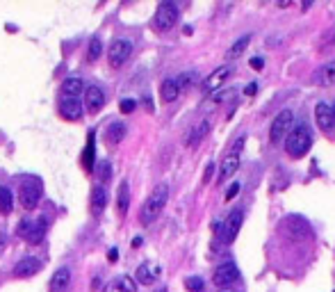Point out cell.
I'll return each instance as SVG.
<instances>
[{
    "label": "cell",
    "mask_w": 335,
    "mask_h": 292,
    "mask_svg": "<svg viewBox=\"0 0 335 292\" xmlns=\"http://www.w3.org/2000/svg\"><path fill=\"white\" fill-rule=\"evenodd\" d=\"M167 201H169V185L158 183L153 187V192L148 194V199L144 201L142 210H139V222H142L144 226H151V224L160 217V213L164 210Z\"/></svg>",
    "instance_id": "obj_1"
},
{
    "label": "cell",
    "mask_w": 335,
    "mask_h": 292,
    "mask_svg": "<svg viewBox=\"0 0 335 292\" xmlns=\"http://www.w3.org/2000/svg\"><path fill=\"white\" fill-rule=\"evenodd\" d=\"M310 146H312V133L303 124L292 128V133L285 139V151L290 158H303L310 151Z\"/></svg>",
    "instance_id": "obj_2"
},
{
    "label": "cell",
    "mask_w": 335,
    "mask_h": 292,
    "mask_svg": "<svg viewBox=\"0 0 335 292\" xmlns=\"http://www.w3.org/2000/svg\"><path fill=\"white\" fill-rule=\"evenodd\" d=\"M292 128H294V114H292V110H281V112L276 114V119L271 121L269 142L278 144L281 139H285L287 135L292 133Z\"/></svg>",
    "instance_id": "obj_3"
},
{
    "label": "cell",
    "mask_w": 335,
    "mask_h": 292,
    "mask_svg": "<svg viewBox=\"0 0 335 292\" xmlns=\"http://www.w3.org/2000/svg\"><path fill=\"white\" fill-rule=\"evenodd\" d=\"M176 21H178V7L173 3H160L158 12H155V19H153L155 28L160 32H167L176 25Z\"/></svg>",
    "instance_id": "obj_4"
},
{
    "label": "cell",
    "mask_w": 335,
    "mask_h": 292,
    "mask_svg": "<svg viewBox=\"0 0 335 292\" xmlns=\"http://www.w3.org/2000/svg\"><path fill=\"white\" fill-rule=\"evenodd\" d=\"M41 201V185L35 180H25L19 187V203L23 206V210H35Z\"/></svg>",
    "instance_id": "obj_5"
},
{
    "label": "cell",
    "mask_w": 335,
    "mask_h": 292,
    "mask_svg": "<svg viewBox=\"0 0 335 292\" xmlns=\"http://www.w3.org/2000/svg\"><path fill=\"white\" fill-rule=\"evenodd\" d=\"M130 55H133V41L130 39H114L112 44H109V50H107L109 66H121Z\"/></svg>",
    "instance_id": "obj_6"
},
{
    "label": "cell",
    "mask_w": 335,
    "mask_h": 292,
    "mask_svg": "<svg viewBox=\"0 0 335 292\" xmlns=\"http://www.w3.org/2000/svg\"><path fill=\"white\" fill-rule=\"evenodd\" d=\"M212 281H214L217 287H228L240 281V269H237L235 262H221L212 274Z\"/></svg>",
    "instance_id": "obj_7"
},
{
    "label": "cell",
    "mask_w": 335,
    "mask_h": 292,
    "mask_svg": "<svg viewBox=\"0 0 335 292\" xmlns=\"http://www.w3.org/2000/svg\"><path fill=\"white\" fill-rule=\"evenodd\" d=\"M285 231H287V235L294 238V240H310L312 238L310 224H308L303 217H296V215H292V217L285 219Z\"/></svg>",
    "instance_id": "obj_8"
},
{
    "label": "cell",
    "mask_w": 335,
    "mask_h": 292,
    "mask_svg": "<svg viewBox=\"0 0 335 292\" xmlns=\"http://www.w3.org/2000/svg\"><path fill=\"white\" fill-rule=\"evenodd\" d=\"M233 66L231 64H224L219 66V69H214L210 75L205 78V82H203V89L207 91V94H212V91H219L224 87V82L228 80V75H231Z\"/></svg>",
    "instance_id": "obj_9"
},
{
    "label": "cell",
    "mask_w": 335,
    "mask_h": 292,
    "mask_svg": "<svg viewBox=\"0 0 335 292\" xmlns=\"http://www.w3.org/2000/svg\"><path fill=\"white\" fill-rule=\"evenodd\" d=\"M315 121H317V128H321L324 133H328V130H333L335 126V110L330 108L328 103H317L315 105Z\"/></svg>",
    "instance_id": "obj_10"
},
{
    "label": "cell",
    "mask_w": 335,
    "mask_h": 292,
    "mask_svg": "<svg viewBox=\"0 0 335 292\" xmlns=\"http://www.w3.org/2000/svg\"><path fill=\"white\" fill-rule=\"evenodd\" d=\"M59 114L69 121H78L82 117V101L71 99V96H62V101H59Z\"/></svg>",
    "instance_id": "obj_11"
},
{
    "label": "cell",
    "mask_w": 335,
    "mask_h": 292,
    "mask_svg": "<svg viewBox=\"0 0 335 292\" xmlns=\"http://www.w3.org/2000/svg\"><path fill=\"white\" fill-rule=\"evenodd\" d=\"M242 219H244V215H242L240 208L231 210V215L226 217V224H224V242L231 244L233 240L237 238V233H240V228H242Z\"/></svg>",
    "instance_id": "obj_12"
},
{
    "label": "cell",
    "mask_w": 335,
    "mask_h": 292,
    "mask_svg": "<svg viewBox=\"0 0 335 292\" xmlns=\"http://www.w3.org/2000/svg\"><path fill=\"white\" fill-rule=\"evenodd\" d=\"M103 105H105V94H103V89L100 87H87L84 89V108L89 110L91 114H96V112H100L103 110Z\"/></svg>",
    "instance_id": "obj_13"
},
{
    "label": "cell",
    "mask_w": 335,
    "mask_h": 292,
    "mask_svg": "<svg viewBox=\"0 0 335 292\" xmlns=\"http://www.w3.org/2000/svg\"><path fill=\"white\" fill-rule=\"evenodd\" d=\"M41 269V260L39 258H35V256H25L23 260H19L16 262V267H14V274L16 276H35L37 272Z\"/></svg>",
    "instance_id": "obj_14"
},
{
    "label": "cell",
    "mask_w": 335,
    "mask_h": 292,
    "mask_svg": "<svg viewBox=\"0 0 335 292\" xmlns=\"http://www.w3.org/2000/svg\"><path fill=\"white\" fill-rule=\"evenodd\" d=\"M158 272H160L158 265H153V262H142L137 267V272H135V281L142 283V285H153L155 278H158Z\"/></svg>",
    "instance_id": "obj_15"
},
{
    "label": "cell",
    "mask_w": 335,
    "mask_h": 292,
    "mask_svg": "<svg viewBox=\"0 0 335 292\" xmlns=\"http://www.w3.org/2000/svg\"><path fill=\"white\" fill-rule=\"evenodd\" d=\"M103 292H137V281L128 274H124V276H117L114 281H109L103 287Z\"/></svg>",
    "instance_id": "obj_16"
},
{
    "label": "cell",
    "mask_w": 335,
    "mask_h": 292,
    "mask_svg": "<svg viewBox=\"0 0 335 292\" xmlns=\"http://www.w3.org/2000/svg\"><path fill=\"white\" fill-rule=\"evenodd\" d=\"M237 169H240V153H235V151H231V153L224 158V162H221V169H219V180H228V178H233L237 173Z\"/></svg>",
    "instance_id": "obj_17"
},
{
    "label": "cell",
    "mask_w": 335,
    "mask_h": 292,
    "mask_svg": "<svg viewBox=\"0 0 335 292\" xmlns=\"http://www.w3.org/2000/svg\"><path fill=\"white\" fill-rule=\"evenodd\" d=\"M178 96H180V84H178L176 78H167L160 84V99H162V103H173Z\"/></svg>",
    "instance_id": "obj_18"
},
{
    "label": "cell",
    "mask_w": 335,
    "mask_h": 292,
    "mask_svg": "<svg viewBox=\"0 0 335 292\" xmlns=\"http://www.w3.org/2000/svg\"><path fill=\"white\" fill-rule=\"evenodd\" d=\"M46 228H48V219L37 217L35 222H32V228H30L25 242H28V244H39L41 240H44V235H46Z\"/></svg>",
    "instance_id": "obj_19"
},
{
    "label": "cell",
    "mask_w": 335,
    "mask_h": 292,
    "mask_svg": "<svg viewBox=\"0 0 335 292\" xmlns=\"http://www.w3.org/2000/svg\"><path fill=\"white\" fill-rule=\"evenodd\" d=\"M69 283H71V269L59 267L50 278V292H64L69 287Z\"/></svg>",
    "instance_id": "obj_20"
},
{
    "label": "cell",
    "mask_w": 335,
    "mask_h": 292,
    "mask_svg": "<svg viewBox=\"0 0 335 292\" xmlns=\"http://www.w3.org/2000/svg\"><path fill=\"white\" fill-rule=\"evenodd\" d=\"M124 137H126V126L121 124V121L109 124L107 130H105V142H107L109 146H117L119 142H124Z\"/></svg>",
    "instance_id": "obj_21"
},
{
    "label": "cell",
    "mask_w": 335,
    "mask_h": 292,
    "mask_svg": "<svg viewBox=\"0 0 335 292\" xmlns=\"http://www.w3.org/2000/svg\"><path fill=\"white\" fill-rule=\"evenodd\" d=\"M80 94H84V82L82 78H66L62 82V96H71V99H78Z\"/></svg>",
    "instance_id": "obj_22"
},
{
    "label": "cell",
    "mask_w": 335,
    "mask_h": 292,
    "mask_svg": "<svg viewBox=\"0 0 335 292\" xmlns=\"http://www.w3.org/2000/svg\"><path fill=\"white\" fill-rule=\"evenodd\" d=\"M117 208H119V215L126 217L128 215V208H130V187L128 183H121L117 189Z\"/></svg>",
    "instance_id": "obj_23"
},
{
    "label": "cell",
    "mask_w": 335,
    "mask_h": 292,
    "mask_svg": "<svg viewBox=\"0 0 335 292\" xmlns=\"http://www.w3.org/2000/svg\"><path fill=\"white\" fill-rule=\"evenodd\" d=\"M105 206H107V192H105L103 185H98V187H94V192H91V213L100 215L105 210Z\"/></svg>",
    "instance_id": "obj_24"
},
{
    "label": "cell",
    "mask_w": 335,
    "mask_h": 292,
    "mask_svg": "<svg viewBox=\"0 0 335 292\" xmlns=\"http://www.w3.org/2000/svg\"><path fill=\"white\" fill-rule=\"evenodd\" d=\"M14 210V194L10 187L0 185V215H10Z\"/></svg>",
    "instance_id": "obj_25"
},
{
    "label": "cell",
    "mask_w": 335,
    "mask_h": 292,
    "mask_svg": "<svg viewBox=\"0 0 335 292\" xmlns=\"http://www.w3.org/2000/svg\"><path fill=\"white\" fill-rule=\"evenodd\" d=\"M207 130H210V121H207V119H203L201 124L196 126V128H192V133H189V137L185 139V142H187V146H196V144L201 142V139L207 135Z\"/></svg>",
    "instance_id": "obj_26"
},
{
    "label": "cell",
    "mask_w": 335,
    "mask_h": 292,
    "mask_svg": "<svg viewBox=\"0 0 335 292\" xmlns=\"http://www.w3.org/2000/svg\"><path fill=\"white\" fill-rule=\"evenodd\" d=\"M249 44H251V35H244V37H240V39H237L235 44H233L231 48H228L226 57H228V60H237V57H240V55H242V53H244V50L249 48Z\"/></svg>",
    "instance_id": "obj_27"
},
{
    "label": "cell",
    "mask_w": 335,
    "mask_h": 292,
    "mask_svg": "<svg viewBox=\"0 0 335 292\" xmlns=\"http://www.w3.org/2000/svg\"><path fill=\"white\" fill-rule=\"evenodd\" d=\"M330 80H335V60L326 62V64L317 71V82H330Z\"/></svg>",
    "instance_id": "obj_28"
},
{
    "label": "cell",
    "mask_w": 335,
    "mask_h": 292,
    "mask_svg": "<svg viewBox=\"0 0 335 292\" xmlns=\"http://www.w3.org/2000/svg\"><path fill=\"white\" fill-rule=\"evenodd\" d=\"M100 53H103V41H100V37H94V39L89 41V62H96L100 57Z\"/></svg>",
    "instance_id": "obj_29"
},
{
    "label": "cell",
    "mask_w": 335,
    "mask_h": 292,
    "mask_svg": "<svg viewBox=\"0 0 335 292\" xmlns=\"http://www.w3.org/2000/svg\"><path fill=\"white\" fill-rule=\"evenodd\" d=\"M185 287H187V292H203L205 283H203L201 276H189L187 281H185Z\"/></svg>",
    "instance_id": "obj_30"
},
{
    "label": "cell",
    "mask_w": 335,
    "mask_h": 292,
    "mask_svg": "<svg viewBox=\"0 0 335 292\" xmlns=\"http://www.w3.org/2000/svg\"><path fill=\"white\" fill-rule=\"evenodd\" d=\"M178 84H180V91L185 89V87H192L194 84V80H196V73L194 71H189V73H182V75H178Z\"/></svg>",
    "instance_id": "obj_31"
},
{
    "label": "cell",
    "mask_w": 335,
    "mask_h": 292,
    "mask_svg": "<svg viewBox=\"0 0 335 292\" xmlns=\"http://www.w3.org/2000/svg\"><path fill=\"white\" fill-rule=\"evenodd\" d=\"M119 110H121L124 114L135 112V110H137V101H135V99H124L121 103H119Z\"/></svg>",
    "instance_id": "obj_32"
},
{
    "label": "cell",
    "mask_w": 335,
    "mask_h": 292,
    "mask_svg": "<svg viewBox=\"0 0 335 292\" xmlns=\"http://www.w3.org/2000/svg\"><path fill=\"white\" fill-rule=\"evenodd\" d=\"M109 173H112V171H109V162L105 160V162L98 164V178L105 183V180H109Z\"/></svg>",
    "instance_id": "obj_33"
},
{
    "label": "cell",
    "mask_w": 335,
    "mask_h": 292,
    "mask_svg": "<svg viewBox=\"0 0 335 292\" xmlns=\"http://www.w3.org/2000/svg\"><path fill=\"white\" fill-rule=\"evenodd\" d=\"M32 222H35V219H23V222L19 224V235H21V238H28L30 228H32Z\"/></svg>",
    "instance_id": "obj_34"
},
{
    "label": "cell",
    "mask_w": 335,
    "mask_h": 292,
    "mask_svg": "<svg viewBox=\"0 0 335 292\" xmlns=\"http://www.w3.org/2000/svg\"><path fill=\"white\" fill-rule=\"evenodd\" d=\"M237 192H240V183H233L231 187H228V192H226V201H233V199L237 197Z\"/></svg>",
    "instance_id": "obj_35"
},
{
    "label": "cell",
    "mask_w": 335,
    "mask_h": 292,
    "mask_svg": "<svg viewBox=\"0 0 335 292\" xmlns=\"http://www.w3.org/2000/svg\"><path fill=\"white\" fill-rule=\"evenodd\" d=\"M249 64H251V69L260 71L262 66H265V60H262V57H251V62H249Z\"/></svg>",
    "instance_id": "obj_36"
},
{
    "label": "cell",
    "mask_w": 335,
    "mask_h": 292,
    "mask_svg": "<svg viewBox=\"0 0 335 292\" xmlns=\"http://www.w3.org/2000/svg\"><path fill=\"white\" fill-rule=\"evenodd\" d=\"M212 169H214V164H207L205 173H203V180H205V183H210V178H212Z\"/></svg>",
    "instance_id": "obj_37"
},
{
    "label": "cell",
    "mask_w": 335,
    "mask_h": 292,
    "mask_svg": "<svg viewBox=\"0 0 335 292\" xmlns=\"http://www.w3.org/2000/svg\"><path fill=\"white\" fill-rule=\"evenodd\" d=\"M107 260L109 262H117L119 260V251H117V249H109V251H107Z\"/></svg>",
    "instance_id": "obj_38"
},
{
    "label": "cell",
    "mask_w": 335,
    "mask_h": 292,
    "mask_svg": "<svg viewBox=\"0 0 335 292\" xmlns=\"http://www.w3.org/2000/svg\"><path fill=\"white\" fill-rule=\"evenodd\" d=\"M256 89H258V84L251 82V84L247 87V91H244V94H247V96H253V94H256Z\"/></svg>",
    "instance_id": "obj_39"
},
{
    "label": "cell",
    "mask_w": 335,
    "mask_h": 292,
    "mask_svg": "<svg viewBox=\"0 0 335 292\" xmlns=\"http://www.w3.org/2000/svg\"><path fill=\"white\" fill-rule=\"evenodd\" d=\"M158 292H167V290H164V287H160V290H158Z\"/></svg>",
    "instance_id": "obj_40"
},
{
    "label": "cell",
    "mask_w": 335,
    "mask_h": 292,
    "mask_svg": "<svg viewBox=\"0 0 335 292\" xmlns=\"http://www.w3.org/2000/svg\"><path fill=\"white\" fill-rule=\"evenodd\" d=\"M226 292H235V290H226Z\"/></svg>",
    "instance_id": "obj_41"
}]
</instances>
